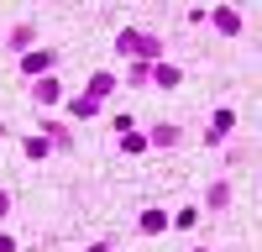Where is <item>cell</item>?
Masks as SVG:
<instances>
[{"instance_id": "cell-1", "label": "cell", "mask_w": 262, "mask_h": 252, "mask_svg": "<svg viewBox=\"0 0 262 252\" xmlns=\"http://www.w3.org/2000/svg\"><path fill=\"white\" fill-rule=\"evenodd\" d=\"M121 53H131V58H158V37H142V32H121Z\"/></svg>"}, {"instance_id": "cell-2", "label": "cell", "mask_w": 262, "mask_h": 252, "mask_svg": "<svg viewBox=\"0 0 262 252\" xmlns=\"http://www.w3.org/2000/svg\"><path fill=\"white\" fill-rule=\"evenodd\" d=\"M53 69V53H27L21 58V74H48Z\"/></svg>"}, {"instance_id": "cell-3", "label": "cell", "mask_w": 262, "mask_h": 252, "mask_svg": "<svg viewBox=\"0 0 262 252\" xmlns=\"http://www.w3.org/2000/svg\"><path fill=\"white\" fill-rule=\"evenodd\" d=\"M111 90H116V79H111V74H95V79H90V95H95V105H100L105 95H111Z\"/></svg>"}, {"instance_id": "cell-4", "label": "cell", "mask_w": 262, "mask_h": 252, "mask_svg": "<svg viewBox=\"0 0 262 252\" xmlns=\"http://www.w3.org/2000/svg\"><path fill=\"white\" fill-rule=\"evenodd\" d=\"M37 100L53 105V100H58V79H42V84H37Z\"/></svg>"}, {"instance_id": "cell-5", "label": "cell", "mask_w": 262, "mask_h": 252, "mask_svg": "<svg viewBox=\"0 0 262 252\" xmlns=\"http://www.w3.org/2000/svg\"><path fill=\"white\" fill-rule=\"evenodd\" d=\"M163 226H168L163 210H147V216H142V231H163Z\"/></svg>"}, {"instance_id": "cell-6", "label": "cell", "mask_w": 262, "mask_h": 252, "mask_svg": "<svg viewBox=\"0 0 262 252\" xmlns=\"http://www.w3.org/2000/svg\"><path fill=\"white\" fill-rule=\"evenodd\" d=\"M215 27H221V32H236V27H242V16H236V11H221V16H215Z\"/></svg>"}, {"instance_id": "cell-7", "label": "cell", "mask_w": 262, "mask_h": 252, "mask_svg": "<svg viewBox=\"0 0 262 252\" xmlns=\"http://www.w3.org/2000/svg\"><path fill=\"white\" fill-rule=\"evenodd\" d=\"M152 142H158V147H173V142H179V132H173V126H158V132H152Z\"/></svg>"}, {"instance_id": "cell-8", "label": "cell", "mask_w": 262, "mask_h": 252, "mask_svg": "<svg viewBox=\"0 0 262 252\" xmlns=\"http://www.w3.org/2000/svg\"><path fill=\"white\" fill-rule=\"evenodd\" d=\"M0 252H16V242H11V237H0Z\"/></svg>"}, {"instance_id": "cell-9", "label": "cell", "mask_w": 262, "mask_h": 252, "mask_svg": "<svg viewBox=\"0 0 262 252\" xmlns=\"http://www.w3.org/2000/svg\"><path fill=\"white\" fill-rule=\"evenodd\" d=\"M6 205H11V200H6V195H0V216H6Z\"/></svg>"}, {"instance_id": "cell-10", "label": "cell", "mask_w": 262, "mask_h": 252, "mask_svg": "<svg viewBox=\"0 0 262 252\" xmlns=\"http://www.w3.org/2000/svg\"><path fill=\"white\" fill-rule=\"evenodd\" d=\"M90 252H111V247H90Z\"/></svg>"}]
</instances>
